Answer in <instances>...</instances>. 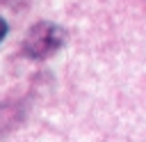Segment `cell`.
Listing matches in <instances>:
<instances>
[{
	"instance_id": "cell-1",
	"label": "cell",
	"mask_w": 146,
	"mask_h": 142,
	"mask_svg": "<svg viewBox=\"0 0 146 142\" xmlns=\"http://www.w3.org/2000/svg\"><path fill=\"white\" fill-rule=\"evenodd\" d=\"M64 37H66V32L59 25L46 23V21L36 23L23 41V55L30 60H46L55 50H59V46L64 44Z\"/></svg>"
},
{
	"instance_id": "cell-2",
	"label": "cell",
	"mask_w": 146,
	"mask_h": 142,
	"mask_svg": "<svg viewBox=\"0 0 146 142\" xmlns=\"http://www.w3.org/2000/svg\"><path fill=\"white\" fill-rule=\"evenodd\" d=\"M7 37V23H5V18H0V41Z\"/></svg>"
}]
</instances>
